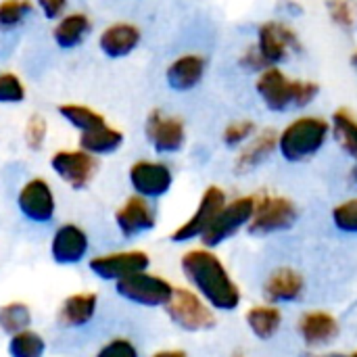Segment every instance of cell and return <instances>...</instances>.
Wrapping results in <instances>:
<instances>
[{
	"mask_svg": "<svg viewBox=\"0 0 357 357\" xmlns=\"http://www.w3.org/2000/svg\"><path fill=\"white\" fill-rule=\"evenodd\" d=\"M207 71V61L205 56L197 54V52H188L182 54L178 59H174L167 69H165V79L167 86L176 92H188L192 88H197Z\"/></svg>",
	"mask_w": 357,
	"mask_h": 357,
	"instance_id": "obj_19",
	"label": "cell"
},
{
	"mask_svg": "<svg viewBox=\"0 0 357 357\" xmlns=\"http://www.w3.org/2000/svg\"><path fill=\"white\" fill-rule=\"evenodd\" d=\"M151 268V255L142 249H126L111 251L102 255H94L88 259V270L105 282H119L132 274L144 272Z\"/></svg>",
	"mask_w": 357,
	"mask_h": 357,
	"instance_id": "obj_8",
	"label": "cell"
},
{
	"mask_svg": "<svg viewBox=\"0 0 357 357\" xmlns=\"http://www.w3.org/2000/svg\"><path fill=\"white\" fill-rule=\"evenodd\" d=\"M140 40H142V31L138 25L119 21V23H111L100 31L98 48L109 59H123L138 48Z\"/></svg>",
	"mask_w": 357,
	"mask_h": 357,
	"instance_id": "obj_18",
	"label": "cell"
},
{
	"mask_svg": "<svg viewBox=\"0 0 357 357\" xmlns=\"http://www.w3.org/2000/svg\"><path fill=\"white\" fill-rule=\"evenodd\" d=\"M6 354L8 357H44L46 356V339L33 328L21 331L8 337Z\"/></svg>",
	"mask_w": 357,
	"mask_h": 357,
	"instance_id": "obj_28",
	"label": "cell"
},
{
	"mask_svg": "<svg viewBox=\"0 0 357 357\" xmlns=\"http://www.w3.org/2000/svg\"><path fill=\"white\" fill-rule=\"evenodd\" d=\"M331 136V121L318 115H305L278 132V153L289 163H301L322 151Z\"/></svg>",
	"mask_w": 357,
	"mask_h": 357,
	"instance_id": "obj_3",
	"label": "cell"
},
{
	"mask_svg": "<svg viewBox=\"0 0 357 357\" xmlns=\"http://www.w3.org/2000/svg\"><path fill=\"white\" fill-rule=\"evenodd\" d=\"M331 134L357 163V117L349 109H337L331 119Z\"/></svg>",
	"mask_w": 357,
	"mask_h": 357,
	"instance_id": "obj_25",
	"label": "cell"
},
{
	"mask_svg": "<svg viewBox=\"0 0 357 357\" xmlns=\"http://www.w3.org/2000/svg\"><path fill=\"white\" fill-rule=\"evenodd\" d=\"M115 226L123 238H136L144 232L155 230L157 211L153 203L144 197L132 195L123 201V205L115 211Z\"/></svg>",
	"mask_w": 357,
	"mask_h": 357,
	"instance_id": "obj_16",
	"label": "cell"
},
{
	"mask_svg": "<svg viewBox=\"0 0 357 357\" xmlns=\"http://www.w3.org/2000/svg\"><path fill=\"white\" fill-rule=\"evenodd\" d=\"M92 31V21L86 13H67L61 19H56V25L52 29V40L59 48L71 50L77 48L88 33Z\"/></svg>",
	"mask_w": 357,
	"mask_h": 357,
	"instance_id": "obj_23",
	"label": "cell"
},
{
	"mask_svg": "<svg viewBox=\"0 0 357 357\" xmlns=\"http://www.w3.org/2000/svg\"><path fill=\"white\" fill-rule=\"evenodd\" d=\"M98 312V295L92 291H79L65 297L56 307V324L61 328L77 331L88 326Z\"/></svg>",
	"mask_w": 357,
	"mask_h": 357,
	"instance_id": "obj_17",
	"label": "cell"
},
{
	"mask_svg": "<svg viewBox=\"0 0 357 357\" xmlns=\"http://www.w3.org/2000/svg\"><path fill=\"white\" fill-rule=\"evenodd\" d=\"M349 63H351V67H354V71L357 73V50L351 54V59H349Z\"/></svg>",
	"mask_w": 357,
	"mask_h": 357,
	"instance_id": "obj_40",
	"label": "cell"
},
{
	"mask_svg": "<svg viewBox=\"0 0 357 357\" xmlns=\"http://www.w3.org/2000/svg\"><path fill=\"white\" fill-rule=\"evenodd\" d=\"M25 100V86L17 73L0 71V105H17Z\"/></svg>",
	"mask_w": 357,
	"mask_h": 357,
	"instance_id": "obj_33",
	"label": "cell"
},
{
	"mask_svg": "<svg viewBox=\"0 0 357 357\" xmlns=\"http://www.w3.org/2000/svg\"><path fill=\"white\" fill-rule=\"evenodd\" d=\"M144 134L149 144L159 155H174L186 144V126L178 115H169L163 109H153L144 121Z\"/></svg>",
	"mask_w": 357,
	"mask_h": 357,
	"instance_id": "obj_11",
	"label": "cell"
},
{
	"mask_svg": "<svg viewBox=\"0 0 357 357\" xmlns=\"http://www.w3.org/2000/svg\"><path fill=\"white\" fill-rule=\"evenodd\" d=\"M174 291H176V287L167 278L153 274L149 270L132 274V276L115 282V293L121 299H126L128 303L140 305V307H149V310L165 307L169 303Z\"/></svg>",
	"mask_w": 357,
	"mask_h": 357,
	"instance_id": "obj_5",
	"label": "cell"
},
{
	"mask_svg": "<svg viewBox=\"0 0 357 357\" xmlns=\"http://www.w3.org/2000/svg\"><path fill=\"white\" fill-rule=\"evenodd\" d=\"M299 335L310 347H322L339 337V322L326 312H307L299 320Z\"/></svg>",
	"mask_w": 357,
	"mask_h": 357,
	"instance_id": "obj_22",
	"label": "cell"
},
{
	"mask_svg": "<svg viewBox=\"0 0 357 357\" xmlns=\"http://www.w3.org/2000/svg\"><path fill=\"white\" fill-rule=\"evenodd\" d=\"M305 289L303 276L291 268H278L276 272H272L264 284V297L268 303L276 305V303H291L297 301L301 297Z\"/></svg>",
	"mask_w": 357,
	"mask_h": 357,
	"instance_id": "obj_21",
	"label": "cell"
},
{
	"mask_svg": "<svg viewBox=\"0 0 357 357\" xmlns=\"http://www.w3.org/2000/svg\"><path fill=\"white\" fill-rule=\"evenodd\" d=\"M297 222V205L280 195H255V209L247 230L255 236L289 230Z\"/></svg>",
	"mask_w": 357,
	"mask_h": 357,
	"instance_id": "obj_6",
	"label": "cell"
},
{
	"mask_svg": "<svg viewBox=\"0 0 357 357\" xmlns=\"http://www.w3.org/2000/svg\"><path fill=\"white\" fill-rule=\"evenodd\" d=\"M180 270L195 293L215 312H234L241 305V289L222 259L207 247L190 249L180 259Z\"/></svg>",
	"mask_w": 357,
	"mask_h": 357,
	"instance_id": "obj_1",
	"label": "cell"
},
{
	"mask_svg": "<svg viewBox=\"0 0 357 357\" xmlns=\"http://www.w3.org/2000/svg\"><path fill=\"white\" fill-rule=\"evenodd\" d=\"M333 222L339 230L357 234V199H349L333 209Z\"/></svg>",
	"mask_w": 357,
	"mask_h": 357,
	"instance_id": "obj_36",
	"label": "cell"
},
{
	"mask_svg": "<svg viewBox=\"0 0 357 357\" xmlns=\"http://www.w3.org/2000/svg\"><path fill=\"white\" fill-rule=\"evenodd\" d=\"M255 90L264 105L274 113L303 109L316 100L320 86L310 79H291L282 69L268 67L259 73Z\"/></svg>",
	"mask_w": 357,
	"mask_h": 357,
	"instance_id": "obj_2",
	"label": "cell"
},
{
	"mask_svg": "<svg viewBox=\"0 0 357 357\" xmlns=\"http://www.w3.org/2000/svg\"><path fill=\"white\" fill-rule=\"evenodd\" d=\"M90 253L88 232L73 224H61L50 238V259L56 266H79Z\"/></svg>",
	"mask_w": 357,
	"mask_h": 357,
	"instance_id": "obj_15",
	"label": "cell"
},
{
	"mask_svg": "<svg viewBox=\"0 0 357 357\" xmlns=\"http://www.w3.org/2000/svg\"><path fill=\"white\" fill-rule=\"evenodd\" d=\"M128 180H130V186H132L134 195L153 201V199L165 197L172 190L174 172L163 161L140 159V161H136V163L130 165Z\"/></svg>",
	"mask_w": 357,
	"mask_h": 357,
	"instance_id": "obj_12",
	"label": "cell"
},
{
	"mask_svg": "<svg viewBox=\"0 0 357 357\" xmlns=\"http://www.w3.org/2000/svg\"><path fill=\"white\" fill-rule=\"evenodd\" d=\"M17 207L21 215L33 224H48L56 213V197L44 178H29L17 192Z\"/></svg>",
	"mask_w": 357,
	"mask_h": 357,
	"instance_id": "obj_13",
	"label": "cell"
},
{
	"mask_svg": "<svg viewBox=\"0 0 357 357\" xmlns=\"http://www.w3.org/2000/svg\"><path fill=\"white\" fill-rule=\"evenodd\" d=\"M33 312L25 301H8L0 305V331L4 335H17L21 331L31 328Z\"/></svg>",
	"mask_w": 357,
	"mask_h": 357,
	"instance_id": "obj_27",
	"label": "cell"
},
{
	"mask_svg": "<svg viewBox=\"0 0 357 357\" xmlns=\"http://www.w3.org/2000/svg\"><path fill=\"white\" fill-rule=\"evenodd\" d=\"M77 144H79L82 151H86V153H90L94 157L113 155L123 144V132L105 121V123H100V126H96L92 130L79 132Z\"/></svg>",
	"mask_w": 357,
	"mask_h": 357,
	"instance_id": "obj_24",
	"label": "cell"
},
{
	"mask_svg": "<svg viewBox=\"0 0 357 357\" xmlns=\"http://www.w3.org/2000/svg\"><path fill=\"white\" fill-rule=\"evenodd\" d=\"M276 151H278V132L268 128L255 134L247 144H243V151L236 155V161H234V172L238 176L249 174L257 169L261 163H266Z\"/></svg>",
	"mask_w": 357,
	"mask_h": 357,
	"instance_id": "obj_20",
	"label": "cell"
},
{
	"mask_svg": "<svg viewBox=\"0 0 357 357\" xmlns=\"http://www.w3.org/2000/svg\"><path fill=\"white\" fill-rule=\"evenodd\" d=\"M257 50L270 67L289 61L293 54L301 52V40L293 27L282 21H266L257 29Z\"/></svg>",
	"mask_w": 357,
	"mask_h": 357,
	"instance_id": "obj_10",
	"label": "cell"
},
{
	"mask_svg": "<svg viewBox=\"0 0 357 357\" xmlns=\"http://www.w3.org/2000/svg\"><path fill=\"white\" fill-rule=\"evenodd\" d=\"M328 15L333 23L343 31H354L357 25V2L356 0H328Z\"/></svg>",
	"mask_w": 357,
	"mask_h": 357,
	"instance_id": "obj_31",
	"label": "cell"
},
{
	"mask_svg": "<svg viewBox=\"0 0 357 357\" xmlns=\"http://www.w3.org/2000/svg\"><path fill=\"white\" fill-rule=\"evenodd\" d=\"M345 357H357V351H354V354H349V356H345Z\"/></svg>",
	"mask_w": 357,
	"mask_h": 357,
	"instance_id": "obj_43",
	"label": "cell"
},
{
	"mask_svg": "<svg viewBox=\"0 0 357 357\" xmlns=\"http://www.w3.org/2000/svg\"><path fill=\"white\" fill-rule=\"evenodd\" d=\"M245 320L257 339L268 341L278 333V328L282 324V314L276 305H255L247 312Z\"/></svg>",
	"mask_w": 357,
	"mask_h": 357,
	"instance_id": "obj_26",
	"label": "cell"
},
{
	"mask_svg": "<svg viewBox=\"0 0 357 357\" xmlns=\"http://www.w3.org/2000/svg\"><path fill=\"white\" fill-rule=\"evenodd\" d=\"M59 115L69 123L73 126L77 132H86V130H92L100 123H105V115L94 111L92 107H86V105H77V102H65V105H59L56 107Z\"/></svg>",
	"mask_w": 357,
	"mask_h": 357,
	"instance_id": "obj_29",
	"label": "cell"
},
{
	"mask_svg": "<svg viewBox=\"0 0 357 357\" xmlns=\"http://www.w3.org/2000/svg\"><path fill=\"white\" fill-rule=\"evenodd\" d=\"M33 13L31 0H2L0 2V29L10 31L27 21Z\"/></svg>",
	"mask_w": 357,
	"mask_h": 357,
	"instance_id": "obj_30",
	"label": "cell"
},
{
	"mask_svg": "<svg viewBox=\"0 0 357 357\" xmlns=\"http://www.w3.org/2000/svg\"><path fill=\"white\" fill-rule=\"evenodd\" d=\"M98 157L77 149H61L50 157V169L73 190L86 188L98 174Z\"/></svg>",
	"mask_w": 357,
	"mask_h": 357,
	"instance_id": "obj_9",
	"label": "cell"
},
{
	"mask_svg": "<svg viewBox=\"0 0 357 357\" xmlns=\"http://www.w3.org/2000/svg\"><path fill=\"white\" fill-rule=\"evenodd\" d=\"M149 357H188V354L184 349H161Z\"/></svg>",
	"mask_w": 357,
	"mask_h": 357,
	"instance_id": "obj_39",
	"label": "cell"
},
{
	"mask_svg": "<svg viewBox=\"0 0 357 357\" xmlns=\"http://www.w3.org/2000/svg\"><path fill=\"white\" fill-rule=\"evenodd\" d=\"M255 209V195L249 197H238L234 201H226V205L218 211L209 228L203 232L201 243L207 249L220 247L228 238H232L238 230L249 226Z\"/></svg>",
	"mask_w": 357,
	"mask_h": 357,
	"instance_id": "obj_7",
	"label": "cell"
},
{
	"mask_svg": "<svg viewBox=\"0 0 357 357\" xmlns=\"http://www.w3.org/2000/svg\"><path fill=\"white\" fill-rule=\"evenodd\" d=\"M46 132H48V123L42 115H31L25 123V130H23V138H25V144L27 149L31 151H40L46 142Z\"/></svg>",
	"mask_w": 357,
	"mask_h": 357,
	"instance_id": "obj_34",
	"label": "cell"
},
{
	"mask_svg": "<svg viewBox=\"0 0 357 357\" xmlns=\"http://www.w3.org/2000/svg\"><path fill=\"white\" fill-rule=\"evenodd\" d=\"M351 180H354V182L357 184V163H356V167L351 169Z\"/></svg>",
	"mask_w": 357,
	"mask_h": 357,
	"instance_id": "obj_41",
	"label": "cell"
},
{
	"mask_svg": "<svg viewBox=\"0 0 357 357\" xmlns=\"http://www.w3.org/2000/svg\"><path fill=\"white\" fill-rule=\"evenodd\" d=\"M36 6L46 19H61L67 10V0H36Z\"/></svg>",
	"mask_w": 357,
	"mask_h": 357,
	"instance_id": "obj_38",
	"label": "cell"
},
{
	"mask_svg": "<svg viewBox=\"0 0 357 357\" xmlns=\"http://www.w3.org/2000/svg\"><path fill=\"white\" fill-rule=\"evenodd\" d=\"M318 357H345V356H341V354H328V356H318Z\"/></svg>",
	"mask_w": 357,
	"mask_h": 357,
	"instance_id": "obj_42",
	"label": "cell"
},
{
	"mask_svg": "<svg viewBox=\"0 0 357 357\" xmlns=\"http://www.w3.org/2000/svg\"><path fill=\"white\" fill-rule=\"evenodd\" d=\"M94 357H140V351L132 339L113 337L94 354Z\"/></svg>",
	"mask_w": 357,
	"mask_h": 357,
	"instance_id": "obj_35",
	"label": "cell"
},
{
	"mask_svg": "<svg viewBox=\"0 0 357 357\" xmlns=\"http://www.w3.org/2000/svg\"><path fill=\"white\" fill-rule=\"evenodd\" d=\"M224 205H226V192H224L220 186H209V188H205V192L201 195V201H199L195 213H192L186 222H182V224L169 234L172 243L182 245V243H190V241H195V238H201L203 232L209 228V224L213 222V218L218 215V211H220Z\"/></svg>",
	"mask_w": 357,
	"mask_h": 357,
	"instance_id": "obj_14",
	"label": "cell"
},
{
	"mask_svg": "<svg viewBox=\"0 0 357 357\" xmlns=\"http://www.w3.org/2000/svg\"><path fill=\"white\" fill-rule=\"evenodd\" d=\"M241 65L245 67V69H249V71H257V73H261L264 69H268L270 65L266 63V59L261 56V52L257 50V46H251V48H247L245 52H243V56H241Z\"/></svg>",
	"mask_w": 357,
	"mask_h": 357,
	"instance_id": "obj_37",
	"label": "cell"
},
{
	"mask_svg": "<svg viewBox=\"0 0 357 357\" xmlns=\"http://www.w3.org/2000/svg\"><path fill=\"white\" fill-rule=\"evenodd\" d=\"M257 134V126L255 121L251 119H238V121H232L224 128L222 132V142L228 146V149H238L243 144H247L253 136Z\"/></svg>",
	"mask_w": 357,
	"mask_h": 357,
	"instance_id": "obj_32",
	"label": "cell"
},
{
	"mask_svg": "<svg viewBox=\"0 0 357 357\" xmlns=\"http://www.w3.org/2000/svg\"><path fill=\"white\" fill-rule=\"evenodd\" d=\"M163 310L172 324L184 333H203L215 326V310L192 289L176 287L169 303Z\"/></svg>",
	"mask_w": 357,
	"mask_h": 357,
	"instance_id": "obj_4",
	"label": "cell"
}]
</instances>
